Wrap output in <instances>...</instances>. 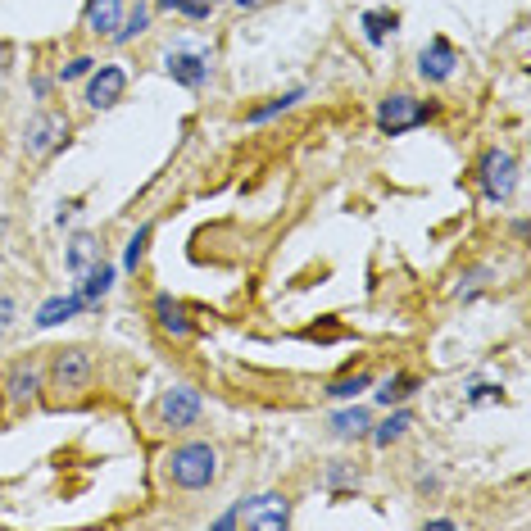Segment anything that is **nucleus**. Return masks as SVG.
Returning <instances> with one entry per match:
<instances>
[{"label": "nucleus", "mask_w": 531, "mask_h": 531, "mask_svg": "<svg viewBox=\"0 0 531 531\" xmlns=\"http://www.w3.org/2000/svg\"><path fill=\"white\" fill-rule=\"evenodd\" d=\"M218 477V454L205 441H187L168 454V482L182 486V491H205Z\"/></svg>", "instance_id": "f257e3e1"}, {"label": "nucleus", "mask_w": 531, "mask_h": 531, "mask_svg": "<svg viewBox=\"0 0 531 531\" xmlns=\"http://www.w3.org/2000/svg\"><path fill=\"white\" fill-rule=\"evenodd\" d=\"M477 177H482V196L491 205H504L513 196V182H518V164H513L509 150H486Z\"/></svg>", "instance_id": "f03ea898"}, {"label": "nucleus", "mask_w": 531, "mask_h": 531, "mask_svg": "<svg viewBox=\"0 0 531 531\" xmlns=\"http://www.w3.org/2000/svg\"><path fill=\"white\" fill-rule=\"evenodd\" d=\"M427 118H432V105H423V100H413V96H386L382 105H377V128H382L386 137H400V132L418 128Z\"/></svg>", "instance_id": "7ed1b4c3"}, {"label": "nucleus", "mask_w": 531, "mask_h": 531, "mask_svg": "<svg viewBox=\"0 0 531 531\" xmlns=\"http://www.w3.org/2000/svg\"><path fill=\"white\" fill-rule=\"evenodd\" d=\"M64 137H69V118L55 114V109H41V114H32V123H28L23 150H28V155H50Z\"/></svg>", "instance_id": "20e7f679"}, {"label": "nucleus", "mask_w": 531, "mask_h": 531, "mask_svg": "<svg viewBox=\"0 0 531 531\" xmlns=\"http://www.w3.org/2000/svg\"><path fill=\"white\" fill-rule=\"evenodd\" d=\"M200 418V391L191 386H173L159 395V423L164 427H191Z\"/></svg>", "instance_id": "39448f33"}, {"label": "nucleus", "mask_w": 531, "mask_h": 531, "mask_svg": "<svg viewBox=\"0 0 531 531\" xmlns=\"http://www.w3.org/2000/svg\"><path fill=\"white\" fill-rule=\"evenodd\" d=\"M236 522L259 527V531L286 527V522H291V504H286L282 495H259V500H250V504H241V509H236Z\"/></svg>", "instance_id": "423d86ee"}, {"label": "nucleus", "mask_w": 531, "mask_h": 531, "mask_svg": "<svg viewBox=\"0 0 531 531\" xmlns=\"http://www.w3.org/2000/svg\"><path fill=\"white\" fill-rule=\"evenodd\" d=\"M123 91H128V73L118 69V64H105L87 87V105L91 109H114L118 100H123Z\"/></svg>", "instance_id": "0eeeda50"}, {"label": "nucleus", "mask_w": 531, "mask_h": 531, "mask_svg": "<svg viewBox=\"0 0 531 531\" xmlns=\"http://www.w3.org/2000/svg\"><path fill=\"white\" fill-rule=\"evenodd\" d=\"M50 377H55V386H64V391L87 386L91 382V354L87 350H59L55 364H50Z\"/></svg>", "instance_id": "6e6552de"}, {"label": "nucleus", "mask_w": 531, "mask_h": 531, "mask_svg": "<svg viewBox=\"0 0 531 531\" xmlns=\"http://www.w3.org/2000/svg\"><path fill=\"white\" fill-rule=\"evenodd\" d=\"M454 64H459V55H454V46L445 37H432L427 50L418 55V73H423L427 82H445L454 73Z\"/></svg>", "instance_id": "1a4fd4ad"}, {"label": "nucleus", "mask_w": 531, "mask_h": 531, "mask_svg": "<svg viewBox=\"0 0 531 531\" xmlns=\"http://www.w3.org/2000/svg\"><path fill=\"white\" fill-rule=\"evenodd\" d=\"M118 23H123V0H91L87 5V28L96 37H114Z\"/></svg>", "instance_id": "9d476101"}, {"label": "nucleus", "mask_w": 531, "mask_h": 531, "mask_svg": "<svg viewBox=\"0 0 531 531\" xmlns=\"http://www.w3.org/2000/svg\"><path fill=\"white\" fill-rule=\"evenodd\" d=\"M155 318H159V327H164V332L191 336V318H187V309L177 305L173 295H159V300H155Z\"/></svg>", "instance_id": "9b49d317"}, {"label": "nucleus", "mask_w": 531, "mask_h": 531, "mask_svg": "<svg viewBox=\"0 0 531 531\" xmlns=\"http://www.w3.org/2000/svg\"><path fill=\"white\" fill-rule=\"evenodd\" d=\"M168 73H173L182 87H200L209 78V64L200 55H168Z\"/></svg>", "instance_id": "f8f14e48"}, {"label": "nucleus", "mask_w": 531, "mask_h": 531, "mask_svg": "<svg viewBox=\"0 0 531 531\" xmlns=\"http://www.w3.org/2000/svg\"><path fill=\"white\" fill-rule=\"evenodd\" d=\"M5 395H10L14 404H28L32 395H37V368H32V364H14L10 377H5Z\"/></svg>", "instance_id": "ddd939ff"}, {"label": "nucleus", "mask_w": 531, "mask_h": 531, "mask_svg": "<svg viewBox=\"0 0 531 531\" xmlns=\"http://www.w3.org/2000/svg\"><path fill=\"white\" fill-rule=\"evenodd\" d=\"M78 309H87V295H64V300H46L37 314V327H55L64 323V318H73Z\"/></svg>", "instance_id": "4468645a"}, {"label": "nucleus", "mask_w": 531, "mask_h": 531, "mask_svg": "<svg viewBox=\"0 0 531 531\" xmlns=\"http://www.w3.org/2000/svg\"><path fill=\"white\" fill-rule=\"evenodd\" d=\"M109 286H114V268L96 259V264L82 273V295H87V305H100V295H105Z\"/></svg>", "instance_id": "2eb2a0df"}, {"label": "nucleus", "mask_w": 531, "mask_h": 531, "mask_svg": "<svg viewBox=\"0 0 531 531\" xmlns=\"http://www.w3.org/2000/svg\"><path fill=\"white\" fill-rule=\"evenodd\" d=\"M96 259H100L96 236H87V232H78V236H73V246H69V268H73V273L82 277L91 264H96Z\"/></svg>", "instance_id": "dca6fc26"}, {"label": "nucleus", "mask_w": 531, "mask_h": 531, "mask_svg": "<svg viewBox=\"0 0 531 531\" xmlns=\"http://www.w3.org/2000/svg\"><path fill=\"white\" fill-rule=\"evenodd\" d=\"M332 432L336 436H364L368 432V413L364 409H345L332 418Z\"/></svg>", "instance_id": "f3484780"}, {"label": "nucleus", "mask_w": 531, "mask_h": 531, "mask_svg": "<svg viewBox=\"0 0 531 531\" xmlns=\"http://www.w3.org/2000/svg\"><path fill=\"white\" fill-rule=\"evenodd\" d=\"M409 427H413V413H391V418H386V423L373 432V441L377 445H391V441H400Z\"/></svg>", "instance_id": "a211bd4d"}, {"label": "nucleus", "mask_w": 531, "mask_h": 531, "mask_svg": "<svg viewBox=\"0 0 531 531\" xmlns=\"http://www.w3.org/2000/svg\"><path fill=\"white\" fill-rule=\"evenodd\" d=\"M395 28V14H382V10H373V14H364V37L373 41V46H382L386 41V32Z\"/></svg>", "instance_id": "6ab92c4d"}, {"label": "nucleus", "mask_w": 531, "mask_h": 531, "mask_svg": "<svg viewBox=\"0 0 531 531\" xmlns=\"http://www.w3.org/2000/svg\"><path fill=\"white\" fill-rule=\"evenodd\" d=\"M150 236H155V227H141V232L137 236H132V241H128V250H123V268H137L141 264V259H146V246H150Z\"/></svg>", "instance_id": "aec40b11"}, {"label": "nucleus", "mask_w": 531, "mask_h": 531, "mask_svg": "<svg viewBox=\"0 0 531 531\" xmlns=\"http://www.w3.org/2000/svg\"><path fill=\"white\" fill-rule=\"evenodd\" d=\"M146 23H150V5H137V10H132L128 19L118 23L114 41H128V37H137V32H146Z\"/></svg>", "instance_id": "412c9836"}, {"label": "nucleus", "mask_w": 531, "mask_h": 531, "mask_svg": "<svg viewBox=\"0 0 531 531\" xmlns=\"http://www.w3.org/2000/svg\"><path fill=\"white\" fill-rule=\"evenodd\" d=\"M368 386H373V377H368V373H354V377H341V382H332V391H327V395H332V400H350L354 391H368Z\"/></svg>", "instance_id": "4be33fe9"}, {"label": "nucleus", "mask_w": 531, "mask_h": 531, "mask_svg": "<svg viewBox=\"0 0 531 531\" xmlns=\"http://www.w3.org/2000/svg\"><path fill=\"white\" fill-rule=\"evenodd\" d=\"M413 386H418L413 377H395V382H386L382 391H377V400H382V404H400V400H409V395H413Z\"/></svg>", "instance_id": "5701e85b"}, {"label": "nucleus", "mask_w": 531, "mask_h": 531, "mask_svg": "<svg viewBox=\"0 0 531 531\" xmlns=\"http://www.w3.org/2000/svg\"><path fill=\"white\" fill-rule=\"evenodd\" d=\"M91 64H96V59L78 55V59H73V64H64V73H59V78H64V82H73V78H87V73H91Z\"/></svg>", "instance_id": "b1692460"}, {"label": "nucleus", "mask_w": 531, "mask_h": 531, "mask_svg": "<svg viewBox=\"0 0 531 531\" xmlns=\"http://www.w3.org/2000/svg\"><path fill=\"white\" fill-rule=\"evenodd\" d=\"M327 482H332V486H341V482H359V472H350V468H332V472H327Z\"/></svg>", "instance_id": "393cba45"}, {"label": "nucleus", "mask_w": 531, "mask_h": 531, "mask_svg": "<svg viewBox=\"0 0 531 531\" xmlns=\"http://www.w3.org/2000/svg\"><path fill=\"white\" fill-rule=\"evenodd\" d=\"M14 323V300L10 295H0V327H10Z\"/></svg>", "instance_id": "a878e982"}, {"label": "nucleus", "mask_w": 531, "mask_h": 531, "mask_svg": "<svg viewBox=\"0 0 531 531\" xmlns=\"http://www.w3.org/2000/svg\"><path fill=\"white\" fill-rule=\"evenodd\" d=\"M472 400H477V404H486V400H500V386H477V391H472Z\"/></svg>", "instance_id": "bb28decb"}, {"label": "nucleus", "mask_w": 531, "mask_h": 531, "mask_svg": "<svg viewBox=\"0 0 531 531\" xmlns=\"http://www.w3.org/2000/svg\"><path fill=\"white\" fill-rule=\"evenodd\" d=\"M236 5H241V10H255V5H259V0H236Z\"/></svg>", "instance_id": "cd10ccee"}, {"label": "nucleus", "mask_w": 531, "mask_h": 531, "mask_svg": "<svg viewBox=\"0 0 531 531\" xmlns=\"http://www.w3.org/2000/svg\"><path fill=\"white\" fill-rule=\"evenodd\" d=\"M159 5H164V10H177V5H182V0H159Z\"/></svg>", "instance_id": "c85d7f7f"}, {"label": "nucleus", "mask_w": 531, "mask_h": 531, "mask_svg": "<svg viewBox=\"0 0 531 531\" xmlns=\"http://www.w3.org/2000/svg\"><path fill=\"white\" fill-rule=\"evenodd\" d=\"M200 5H209V10H214V5H218V0H200Z\"/></svg>", "instance_id": "c756f323"}]
</instances>
